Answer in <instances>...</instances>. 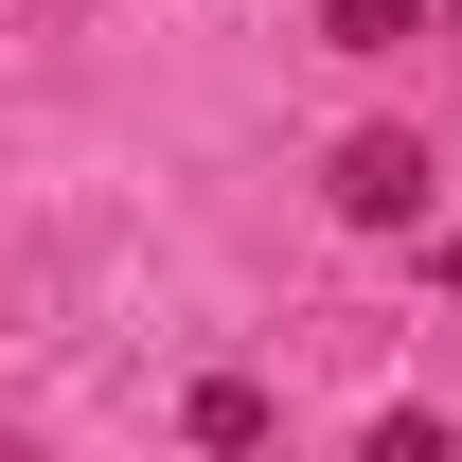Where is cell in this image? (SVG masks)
Masks as SVG:
<instances>
[{"mask_svg":"<svg viewBox=\"0 0 462 462\" xmlns=\"http://www.w3.org/2000/svg\"><path fill=\"white\" fill-rule=\"evenodd\" d=\"M445 285H462V214H445Z\"/></svg>","mask_w":462,"mask_h":462,"instance_id":"277c9868","label":"cell"},{"mask_svg":"<svg viewBox=\"0 0 462 462\" xmlns=\"http://www.w3.org/2000/svg\"><path fill=\"white\" fill-rule=\"evenodd\" d=\"M178 427H196V445H267V392H249V374H196Z\"/></svg>","mask_w":462,"mask_h":462,"instance_id":"3957f363","label":"cell"},{"mask_svg":"<svg viewBox=\"0 0 462 462\" xmlns=\"http://www.w3.org/2000/svg\"><path fill=\"white\" fill-rule=\"evenodd\" d=\"M427 0H320V54H409Z\"/></svg>","mask_w":462,"mask_h":462,"instance_id":"7a4b0ae2","label":"cell"},{"mask_svg":"<svg viewBox=\"0 0 462 462\" xmlns=\"http://www.w3.org/2000/svg\"><path fill=\"white\" fill-rule=\"evenodd\" d=\"M320 196H338V231H427V196H445V161H427V125H356Z\"/></svg>","mask_w":462,"mask_h":462,"instance_id":"6da1fadb","label":"cell"}]
</instances>
